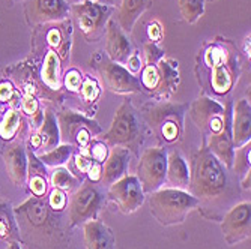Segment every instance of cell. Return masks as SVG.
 Listing matches in <instances>:
<instances>
[{"label": "cell", "instance_id": "obj_1", "mask_svg": "<svg viewBox=\"0 0 251 249\" xmlns=\"http://www.w3.org/2000/svg\"><path fill=\"white\" fill-rule=\"evenodd\" d=\"M188 167V192L199 201L197 210L204 219L220 222L241 198L239 177L221 164L204 144L191 153Z\"/></svg>", "mask_w": 251, "mask_h": 249}, {"label": "cell", "instance_id": "obj_2", "mask_svg": "<svg viewBox=\"0 0 251 249\" xmlns=\"http://www.w3.org/2000/svg\"><path fill=\"white\" fill-rule=\"evenodd\" d=\"M23 249H66L73 227L66 212L53 210L45 197H29L14 207Z\"/></svg>", "mask_w": 251, "mask_h": 249}, {"label": "cell", "instance_id": "obj_3", "mask_svg": "<svg viewBox=\"0 0 251 249\" xmlns=\"http://www.w3.org/2000/svg\"><path fill=\"white\" fill-rule=\"evenodd\" d=\"M239 75V57L229 39L217 38L203 45L196 59V77L201 95L221 104L232 101Z\"/></svg>", "mask_w": 251, "mask_h": 249}, {"label": "cell", "instance_id": "obj_4", "mask_svg": "<svg viewBox=\"0 0 251 249\" xmlns=\"http://www.w3.org/2000/svg\"><path fill=\"white\" fill-rule=\"evenodd\" d=\"M188 107V102L152 101L139 110L159 147H170L184 140Z\"/></svg>", "mask_w": 251, "mask_h": 249}, {"label": "cell", "instance_id": "obj_5", "mask_svg": "<svg viewBox=\"0 0 251 249\" xmlns=\"http://www.w3.org/2000/svg\"><path fill=\"white\" fill-rule=\"evenodd\" d=\"M146 129L139 110L129 99H124L115 113L108 131L100 135V140L107 143L108 147H125L134 156H139L146 138Z\"/></svg>", "mask_w": 251, "mask_h": 249}, {"label": "cell", "instance_id": "obj_6", "mask_svg": "<svg viewBox=\"0 0 251 249\" xmlns=\"http://www.w3.org/2000/svg\"><path fill=\"white\" fill-rule=\"evenodd\" d=\"M151 215L163 227L184 224L193 210L199 209V201L188 192L176 188H159L148 194Z\"/></svg>", "mask_w": 251, "mask_h": 249}, {"label": "cell", "instance_id": "obj_7", "mask_svg": "<svg viewBox=\"0 0 251 249\" xmlns=\"http://www.w3.org/2000/svg\"><path fill=\"white\" fill-rule=\"evenodd\" d=\"M107 204V191L101 183L84 182L68 197L66 215L73 228L80 227L87 221L98 219Z\"/></svg>", "mask_w": 251, "mask_h": 249}, {"label": "cell", "instance_id": "obj_8", "mask_svg": "<svg viewBox=\"0 0 251 249\" xmlns=\"http://www.w3.org/2000/svg\"><path fill=\"white\" fill-rule=\"evenodd\" d=\"M142 90L155 101H169L177 90L180 77L177 62L173 59L163 57L156 63H146L140 74Z\"/></svg>", "mask_w": 251, "mask_h": 249}, {"label": "cell", "instance_id": "obj_9", "mask_svg": "<svg viewBox=\"0 0 251 249\" xmlns=\"http://www.w3.org/2000/svg\"><path fill=\"white\" fill-rule=\"evenodd\" d=\"M56 117L60 131V141L73 144L77 150H86L90 141L102 134L98 122L78 110L70 107L60 108L56 111Z\"/></svg>", "mask_w": 251, "mask_h": 249}, {"label": "cell", "instance_id": "obj_10", "mask_svg": "<svg viewBox=\"0 0 251 249\" xmlns=\"http://www.w3.org/2000/svg\"><path fill=\"white\" fill-rule=\"evenodd\" d=\"M232 105L233 101L221 104L204 95H200L193 104H190L187 114L199 129L201 143L208 141L223 129L227 117L232 114Z\"/></svg>", "mask_w": 251, "mask_h": 249}, {"label": "cell", "instance_id": "obj_11", "mask_svg": "<svg viewBox=\"0 0 251 249\" xmlns=\"http://www.w3.org/2000/svg\"><path fill=\"white\" fill-rule=\"evenodd\" d=\"M71 12L83 36L89 42H97L105 33V27L113 8L94 2V0H80V2L73 3Z\"/></svg>", "mask_w": 251, "mask_h": 249}, {"label": "cell", "instance_id": "obj_12", "mask_svg": "<svg viewBox=\"0 0 251 249\" xmlns=\"http://www.w3.org/2000/svg\"><path fill=\"white\" fill-rule=\"evenodd\" d=\"M166 170H167V149L166 147H149L139 155L137 165V179L145 191L151 194L166 185Z\"/></svg>", "mask_w": 251, "mask_h": 249}, {"label": "cell", "instance_id": "obj_13", "mask_svg": "<svg viewBox=\"0 0 251 249\" xmlns=\"http://www.w3.org/2000/svg\"><path fill=\"white\" fill-rule=\"evenodd\" d=\"M95 66L102 78L107 90L116 95H131L142 92L140 81L132 75L124 65L115 63L107 56L98 54L95 57Z\"/></svg>", "mask_w": 251, "mask_h": 249}, {"label": "cell", "instance_id": "obj_14", "mask_svg": "<svg viewBox=\"0 0 251 249\" xmlns=\"http://www.w3.org/2000/svg\"><path fill=\"white\" fill-rule=\"evenodd\" d=\"M107 201H111L124 215L139 210L146 201V194L137 176L126 174L107 188Z\"/></svg>", "mask_w": 251, "mask_h": 249}, {"label": "cell", "instance_id": "obj_15", "mask_svg": "<svg viewBox=\"0 0 251 249\" xmlns=\"http://www.w3.org/2000/svg\"><path fill=\"white\" fill-rule=\"evenodd\" d=\"M221 224V233L227 245H236L250 239L251 234V204L248 201H241L226 212Z\"/></svg>", "mask_w": 251, "mask_h": 249}, {"label": "cell", "instance_id": "obj_16", "mask_svg": "<svg viewBox=\"0 0 251 249\" xmlns=\"http://www.w3.org/2000/svg\"><path fill=\"white\" fill-rule=\"evenodd\" d=\"M25 11L29 24L42 26L68 20L71 6L66 0H26Z\"/></svg>", "mask_w": 251, "mask_h": 249}, {"label": "cell", "instance_id": "obj_17", "mask_svg": "<svg viewBox=\"0 0 251 249\" xmlns=\"http://www.w3.org/2000/svg\"><path fill=\"white\" fill-rule=\"evenodd\" d=\"M2 159L9 180L17 188H25L27 183V149L26 140L15 138L2 147Z\"/></svg>", "mask_w": 251, "mask_h": 249}, {"label": "cell", "instance_id": "obj_18", "mask_svg": "<svg viewBox=\"0 0 251 249\" xmlns=\"http://www.w3.org/2000/svg\"><path fill=\"white\" fill-rule=\"evenodd\" d=\"M62 59L54 50L45 48L44 50V59L41 63L39 71V80L47 92H50L53 96H56L62 104L66 99V95L62 89Z\"/></svg>", "mask_w": 251, "mask_h": 249}, {"label": "cell", "instance_id": "obj_19", "mask_svg": "<svg viewBox=\"0 0 251 249\" xmlns=\"http://www.w3.org/2000/svg\"><path fill=\"white\" fill-rule=\"evenodd\" d=\"M105 56L115 63L125 65L132 54V45L122 27L113 20H108L105 27Z\"/></svg>", "mask_w": 251, "mask_h": 249}, {"label": "cell", "instance_id": "obj_20", "mask_svg": "<svg viewBox=\"0 0 251 249\" xmlns=\"http://www.w3.org/2000/svg\"><path fill=\"white\" fill-rule=\"evenodd\" d=\"M41 27L44 29V50H54L62 60L68 59L71 50V23L65 20L59 23H50V24H42Z\"/></svg>", "mask_w": 251, "mask_h": 249}, {"label": "cell", "instance_id": "obj_21", "mask_svg": "<svg viewBox=\"0 0 251 249\" xmlns=\"http://www.w3.org/2000/svg\"><path fill=\"white\" fill-rule=\"evenodd\" d=\"M232 140L235 149L251 141V105L245 98L232 105Z\"/></svg>", "mask_w": 251, "mask_h": 249}, {"label": "cell", "instance_id": "obj_22", "mask_svg": "<svg viewBox=\"0 0 251 249\" xmlns=\"http://www.w3.org/2000/svg\"><path fill=\"white\" fill-rule=\"evenodd\" d=\"M132 153L125 149V147H111L108 158L102 164V177H101V185L102 186H110L119 179L126 176L129 161H131Z\"/></svg>", "mask_w": 251, "mask_h": 249}, {"label": "cell", "instance_id": "obj_23", "mask_svg": "<svg viewBox=\"0 0 251 249\" xmlns=\"http://www.w3.org/2000/svg\"><path fill=\"white\" fill-rule=\"evenodd\" d=\"M167 188L188 191L190 185V167L185 156L180 150H167V170H166Z\"/></svg>", "mask_w": 251, "mask_h": 249}, {"label": "cell", "instance_id": "obj_24", "mask_svg": "<svg viewBox=\"0 0 251 249\" xmlns=\"http://www.w3.org/2000/svg\"><path fill=\"white\" fill-rule=\"evenodd\" d=\"M83 237L86 249H116L115 233L100 219L83 224Z\"/></svg>", "mask_w": 251, "mask_h": 249}, {"label": "cell", "instance_id": "obj_25", "mask_svg": "<svg viewBox=\"0 0 251 249\" xmlns=\"http://www.w3.org/2000/svg\"><path fill=\"white\" fill-rule=\"evenodd\" d=\"M30 126L27 119L21 114L18 108H8L2 113L0 120V138L5 143H9L15 138L26 140Z\"/></svg>", "mask_w": 251, "mask_h": 249}, {"label": "cell", "instance_id": "obj_26", "mask_svg": "<svg viewBox=\"0 0 251 249\" xmlns=\"http://www.w3.org/2000/svg\"><path fill=\"white\" fill-rule=\"evenodd\" d=\"M50 173L38 156L27 150V186L33 197H45L50 189Z\"/></svg>", "mask_w": 251, "mask_h": 249}, {"label": "cell", "instance_id": "obj_27", "mask_svg": "<svg viewBox=\"0 0 251 249\" xmlns=\"http://www.w3.org/2000/svg\"><path fill=\"white\" fill-rule=\"evenodd\" d=\"M38 134L41 137V149L36 155L49 152L54 147H57L60 141V131H59V123L56 117V108L51 105L44 107V120L38 129Z\"/></svg>", "mask_w": 251, "mask_h": 249}, {"label": "cell", "instance_id": "obj_28", "mask_svg": "<svg viewBox=\"0 0 251 249\" xmlns=\"http://www.w3.org/2000/svg\"><path fill=\"white\" fill-rule=\"evenodd\" d=\"M0 240L6 243L20 242V231L12 203L0 197Z\"/></svg>", "mask_w": 251, "mask_h": 249}, {"label": "cell", "instance_id": "obj_29", "mask_svg": "<svg viewBox=\"0 0 251 249\" xmlns=\"http://www.w3.org/2000/svg\"><path fill=\"white\" fill-rule=\"evenodd\" d=\"M78 96L81 101V108L84 110L83 114L92 117L95 114L98 101L101 98V86L97 81V78H94L92 75H84Z\"/></svg>", "mask_w": 251, "mask_h": 249}, {"label": "cell", "instance_id": "obj_30", "mask_svg": "<svg viewBox=\"0 0 251 249\" xmlns=\"http://www.w3.org/2000/svg\"><path fill=\"white\" fill-rule=\"evenodd\" d=\"M149 6V0H121L119 6V26L122 30H131L135 21Z\"/></svg>", "mask_w": 251, "mask_h": 249}, {"label": "cell", "instance_id": "obj_31", "mask_svg": "<svg viewBox=\"0 0 251 249\" xmlns=\"http://www.w3.org/2000/svg\"><path fill=\"white\" fill-rule=\"evenodd\" d=\"M20 111L29 122L30 131H38L44 120V107L41 101L30 93H21Z\"/></svg>", "mask_w": 251, "mask_h": 249}, {"label": "cell", "instance_id": "obj_32", "mask_svg": "<svg viewBox=\"0 0 251 249\" xmlns=\"http://www.w3.org/2000/svg\"><path fill=\"white\" fill-rule=\"evenodd\" d=\"M49 180H50V188H57V189L66 192L68 195H71L84 182V179L77 177L70 168L65 167V165L53 168Z\"/></svg>", "mask_w": 251, "mask_h": 249}, {"label": "cell", "instance_id": "obj_33", "mask_svg": "<svg viewBox=\"0 0 251 249\" xmlns=\"http://www.w3.org/2000/svg\"><path fill=\"white\" fill-rule=\"evenodd\" d=\"M75 150H77V147H74L73 144L60 143L57 147H54L49 152L39 153L36 156L47 168H56V167H63L65 164L70 162Z\"/></svg>", "mask_w": 251, "mask_h": 249}, {"label": "cell", "instance_id": "obj_34", "mask_svg": "<svg viewBox=\"0 0 251 249\" xmlns=\"http://www.w3.org/2000/svg\"><path fill=\"white\" fill-rule=\"evenodd\" d=\"M20 99L21 93L17 86L8 78H0V113L8 108L20 110Z\"/></svg>", "mask_w": 251, "mask_h": 249}, {"label": "cell", "instance_id": "obj_35", "mask_svg": "<svg viewBox=\"0 0 251 249\" xmlns=\"http://www.w3.org/2000/svg\"><path fill=\"white\" fill-rule=\"evenodd\" d=\"M230 170L239 179L251 171V141H248L244 146L235 149Z\"/></svg>", "mask_w": 251, "mask_h": 249}, {"label": "cell", "instance_id": "obj_36", "mask_svg": "<svg viewBox=\"0 0 251 249\" xmlns=\"http://www.w3.org/2000/svg\"><path fill=\"white\" fill-rule=\"evenodd\" d=\"M177 5L182 17L190 24H194L204 12V0H177Z\"/></svg>", "mask_w": 251, "mask_h": 249}, {"label": "cell", "instance_id": "obj_37", "mask_svg": "<svg viewBox=\"0 0 251 249\" xmlns=\"http://www.w3.org/2000/svg\"><path fill=\"white\" fill-rule=\"evenodd\" d=\"M83 74L77 69V68H71L62 75V89L70 95H78L80 87L83 83Z\"/></svg>", "mask_w": 251, "mask_h": 249}, {"label": "cell", "instance_id": "obj_38", "mask_svg": "<svg viewBox=\"0 0 251 249\" xmlns=\"http://www.w3.org/2000/svg\"><path fill=\"white\" fill-rule=\"evenodd\" d=\"M78 152H83L86 153L90 159H94L100 164H104L105 159L108 158V153H110V147L107 146V143H104L102 140L100 138H94L90 141L89 147L86 150H78Z\"/></svg>", "mask_w": 251, "mask_h": 249}, {"label": "cell", "instance_id": "obj_39", "mask_svg": "<svg viewBox=\"0 0 251 249\" xmlns=\"http://www.w3.org/2000/svg\"><path fill=\"white\" fill-rule=\"evenodd\" d=\"M45 200H47L49 206L56 210V212H66V206H68V194L57 189V188H50L47 195H45Z\"/></svg>", "mask_w": 251, "mask_h": 249}, {"label": "cell", "instance_id": "obj_40", "mask_svg": "<svg viewBox=\"0 0 251 249\" xmlns=\"http://www.w3.org/2000/svg\"><path fill=\"white\" fill-rule=\"evenodd\" d=\"M143 54L146 59V63H156L164 57V51L161 47H158L155 42H146L143 45Z\"/></svg>", "mask_w": 251, "mask_h": 249}, {"label": "cell", "instance_id": "obj_41", "mask_svg": "<svg viewBox=\"0 0 251 249\" xmlns=\"http://www.w3.org/2000/svg\"><path fill=\"white\" fill-rule=\"evenodd\" d=\"M101 177H102V164L92 159V164L87 168L84 179L92 183H101Z\"/></svg>", "mask_w": 251, "mask_h": 249}, {"label": "cell", "instance_id": "obj_42", "mask_svg": "<svg viewBox=\"0 0 251 249\" xmlns=\"http://www.w3.org/2000/svg\"><path fill=\"white\" fill-rule=\"evenodd\" d=\"M124 66L126 68V69H128L132 75H135L137 72H140V71H142V68H143V65H142V59H140L139 53H137V51H132V54L128 57L126 63H125Z\"/></svg>", "mask_w": 251, "mask_h": 249}, {"label": "cell", "instance_id": "obj_43", "mask_svg": "<svg viewBox=\"0 0 251 249\" xmlns=\"http://www.w3.org/2000/svg\"><path fill=\"white\" fill-rule=\"evenodd\" d=\"M148 35H149V39L151 42H159L163 38V29L159 26L158 21H152L151 24L148 26Z\"/></svg>", "mask_w": 251, "mask_h": 249}, {"label": "cell", "instance_id": "obj_44", "mask_svg": "<svg viewBox=\"0 0 251 249\" xmlns=\"http://www.w3.org/2000/svg\"><path fill=\"white\" fill-rule=\"evenodd\" d=\"M244 54L250 59V36H247L244 41Z\"/></svg>", "mask_w": 251, "mask_h": 249}, {"label": "cell", "instance_id": "obj_45", "mask_svg": "<svg viewBox=\"0 0 251 249\" xmlns=\"http://www.w3.org/2000/svg\"><path fill=\"white\" fill-rule=\"evenodd\" d=\"M5 249H23V246L20 245V242H11Z\"/></svg>", "mask_w": 251, "mask_h": 249}, {"label": "cell", "instance_id": "obj_46", "mask_svg": "<svg viewBox=\"0 0 251 249\" xmlns=\"http://www.w3.org/2000/svg\"><path fill=\"white\" fill-rule=\"evenodd\" d=\"M66 2H68V0H66ZM70 2H80V0H70Z\"/></svg>", "mask_w": 251, "mask_h": 249}]
</instances>
